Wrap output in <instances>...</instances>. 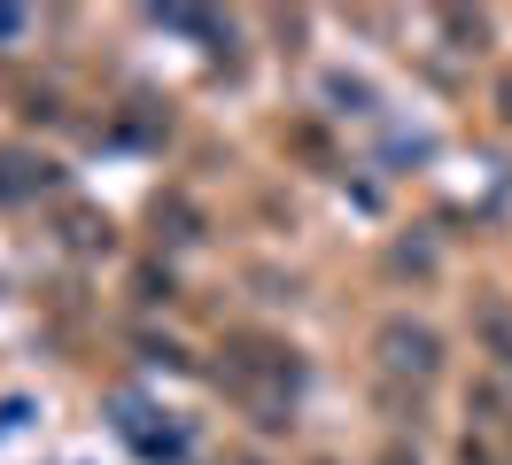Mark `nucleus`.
<instances>
[{
    "label": "nucleus",
    "mask_w": 512,
    "mask_h": 465,
    "mask_svg": "<svg viewBox=\"0 0 512 465\" xmlns=\"http://www.w3.org/2000/svg\"><path fill=\"white\" fill-rule=\"evenodd\" d=\"M16 31H24V16H8V8H0V55H8V39H16Z\"/></svg>",
    "instance_id": "7ed1b4c3"
},
{
    "label": "nucleus",
    "mask_w": 512,
    "mask_h": 465,
    "mask_svg": "<svg viewBox=\"0 0 512 465\" xmlns=\"http://www.w3.org/2000/svg\"><path fill=\"white\" fill-rule=\"evenodd\" d=\"M481 334H489V349H497V365L512 372V318L505 310H481Z\"/></svg>",
    "instance_id": "f03ea898"
},
{
    "label": "nucleus",
    "mask_w": 512,
    "mask_h": 465,
    "mask_svg": "<svg viewBox=\"0 0 512 465\" xmlns=\"http://www.w3.org/2000/svg\"><path fill=\"white\" fill-rule=\"evenodd\" d=\"M373 349H381L388 372H412V380H435V365H443V341H435V326H419V318H388L381 334H373Z\"/></svg>",
    "instance_id": "f257e3e1"
}]
</instances>
